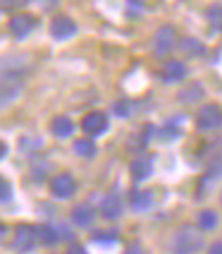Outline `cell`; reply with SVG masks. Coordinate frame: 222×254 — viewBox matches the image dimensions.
<instances>
[{"instance_id":"cell-27","label":"cell","mask_w":222,"mask_h":254,"mask_svg":"<svg viewBox=\"0 0 222 254\" xmlns=\"http://www.w3.org/2000/svg\"><path fill=\"white\" fill-rule=\"evenodd\" d=\"M208 254H222V242H213L208 247Z\"/></svg>"},{"instance_id":"cell-7","label":"cell","mask_w":222,"mask_h":254,"mask_svg":"<svg viewBox=\"0 0 222 254\" xmlns=\"http://www.w3.org/2000/svg\"><path fill=\"white\" fill-rule=\"evenodd\" d=\"M50 34H53V39H57V41L72 39V36L77 34V24H74V19L65 17V14L53 17V22H50Z\"/></svg>"},{"instance_id":"cell-6","label":"cell","mask_w":222,"mask_h":254,"mask_svg":"<svg viewBox=\"0 0 222 254\" xmlns=\"http://www.w3.org/2000/svg\"><path fill=\"white\" fill-rule=\"evenodd\" d=\"M175 39H177V34H175V27H160L155 31V36H153V48H155V53L158 56H167L172 48H175Z\"/></svg>"},{"instance_id":"cell-8","label":"cell","mask_w":222,"mask_h":254,"mask_svg":"<svg viewBox=\"0 0 222 254\" xmlns=\"http://www.w3.org/2000/svg\"><path fill=\"white\" fill-rule=\"evenodd\" d=\"M34 27H36V19L31 17V14H12V19H10V31H12L17 39H27L29 34L34 31Z\"/></svg>"},{"instance_id":"cell-18","label":"cell","mask_w":222,"mask_h":254,"mask_svg":"<svg viewBox=\"0 0 222 254\" xmlns=\"http://www.w3.org/2000/svg\"><path fill=\"white\" fill-rule=\"evenodd\" d=\"M181 51L186 53V56H206V46L198 41V39H191V36H186V39H181Z\"/></svg>"},{"instance_id":"cell-22","label":"cell","mask_w":222,"mask_h":254,"mask_svg":"<svg viewBox=\"0 0 222 254\" xmlns=\"http://www.w3.org/2000/svg\"><path fill=\"white\" fill-rule=\"evenodd\" d=\"M10 197H12V187L0 175V201H10Z\"/></svg>"},{"instance_id":"cell-16","label":"cell","mask_w":222,"mask_h":254,"mask_svg":"<svg viewBox=\"0 0 222 254\" xmlns=\"http://www.w3.org/2000/svg\"><path fill=\"white\" fill-rule=\"evenodd\" d=\"M220 223V218H218V213L213 211V209H203V211L198 213V230H215Z\"/></svg>"},{"instance_id":"cell-9","label":"cell","mask_w":222,"mask_h":254,"mask_svg":"<svg viewBox=\"0 0 222 254\" xmlns=\"http://www.w3.org/2000/svg\"><path fill=\"white\" fill-rule=\"evenodd\" d=\"M100 216L108 218V221H115V218L122 216V199H120L117 192H110L108 197H103V201H100Z\"/></svg>"},{"instance_id":"cell-10","label":"cell","mask_w":222,"mask_h":254,"mask_svg":"<svg viewBox=\"0 0 222 254\" xmlns=\"http://www.w3.org/2000/svg\"><path fill=\"white\" fill-rule=\"evenodd\" d=\"M186 77V65L181 60H167L165 67H163V79L167 84H177Z\"/></svg>"},{"instance_id":"cell-5","label":"cell","mask_w":222,"mask_h":254,"mask_svg":"<svg viewBox=\"0 0 222 254\" xmlns=\"http://www.w3.org/2000/svg\"><path fill=\"white\" fill-rule=\"evenodd\" d=\"M82 129H84V134H89V139H91V137H98V134H103V132L108 129V115L100 113V111H93V113L84 115Z\"/></svg>"},{"instance_id":"cell-11","label":"cell","mask_w":222,"mask_h":254,"mask_svg":"<svg viewBox=\"0 0 222 254\" xmlns=\"http://www.w3.org/2000/svg\"><path fill=\"white\" fill-rule=\"evenodd\" d=\"M129 173H132V178L141 183V180H148L153 173V161L148 156H141V158H134L132 161V166H129Z\"/></svg>"},{"instance_id":"cell-17","label":"cell","mask_w":222,"mask_h":254,"mask_svg":"<svg viewBox=\"0 0 222 254\" xmlns=\"http://www.w3.org/2000/svg\"><path fill=\"white\" fill-rule=\"evenodd\" d=\"M22 91V84H0V108L10 106Z\"/></svg>"},{"instance_id":"cell-33","label":"cell","mask_w":222,"mask_h":254,"mask_svg":"<svg viewBox=\"0 0 222 254\" xmlns=\"http://www.w3.org/2000/svg\"><path fill=\"white\" fill-rule=\"evenodd\" d=\"M220 201H222V194H220Z\"/></svg>"},{"instance_id":"cell-30","label":"cell","mask_w":222,"mask_h":254,"mask_svg":"<svg viewBox=\"0 0 222 254\" xmlns=\"http://www.w3.org/2000/svg\"><path fill=\"white\" fill-rule=\"evenodd\" d=\"M5 154H7V144L0 141V158H5Z\"/></svg>"},{"instance_id":"cell-19","label":"cell","mask_w":222,"mask_h":254,"mask_svg":"<svg viewBox=\"0 0 222 254\" xmlns=\"http://www.w3.org/2000/svg\"><path fill=\"white\" fill-rule=\"evenodd\" d=\"M74 151L82 156V158H93V156L98 154L96 144L89 139V137H86V139H77V141H74Z\"/></svg>"},{"instance_id":"cell-12","label":"cell","mask_w":222,"mask_h":254,"mask_svg":"<svg viewBox=\"0 0 222 254\" xmlns=\"http://www.w3.org/2000/svg\"><path fill=\"white\" fill-rule=\"evenodd\" d=\"M50 132H53L55 137H60V139L72 137V134H74V123H72V118H67V115H57V118H53Z\"/></svg>"},{"instance_id":"cell-21","label":"cell","mask_w":222,"mask_h":254,"mask_svg":"<svg viewBox=\"0 0 222 254\" xmlns=\"http://www.w3.org/2000/svg\"><path fill=\"white\" fill-rule=\"evenodd\" d=\"M203 96V86L201 84H191L189 89H184L179 94V101H184V103H194V101H198Z\"/></svg>"},{"instance_id":"cell-24","label":"cell","mask_w":222,"mask_h":254,"mask_svg":"<svg viewBox=\"0 0 222 254\" xmlns=\"http://www.w3.org/2000/svg\"><path fill=\"white\" fill-rule=\"evenodd\" d=\"M179 137V129L177 127H165L163 129V139H177Z\"/></svg>"},{"instance_id":"cell-3","label":"cell","mask_w":222,"mask_h":254,"mask_svg":"<svg viewBox=\"0 0 222 254\" xmlns=\"http://www.w3.org/2000/svg\"><path fill=\"white\" fill-rule=\"evenodd\" d=\"M196 125H198V129H203V132L218 129V127L222 125V108L218 103H206V106H201L198 113H196Z\"/></svg>"},{"instance_id":"cell-32","label":"cell","mask_w":222,"mask_h":254,"mask_svg":"<svg viewBox=\"0 0 222 254\" xmlns=\"http://www.w3.org/2000/svg\"><path fill=\"white\" fill-rule=\"evenodd\" d=\"M41 5L43 7H50V5H57V0H43Z\"/></svg>"},{"instance_id":"cell-25","label":"cell","mask_w":222,"mask_h":254,"mask_svg":"<svg viewBox=\"0 0 222 254\" xmlns=\"http://www.w3.org/2000/svg\"><path fill=\"white\" fill-rule=\"evenodd\" d=\"M93 240H105V242H115L117 240V233H96Z\"/></svg>"},{"instance_id":"cell-15","label":"cell","mask_w":222,"mask_h":254,"mask_svg":"<svg viewBox=\"0 0 222 254\" xmlns=\"http://www.w3.org/2000/svg\"><path fill=\"white\" fill-rule=\"evenodd\" d=\"M60 233H57L55 226H48V223H43V226H36V240L41 242V245H55L60 242Z\"/></svg>"},{"instance_id":"cell-14","label":"cell","mask_w":222,"mask_h":254,"mask_svg":"<svg viewBox=\"0 0 222 254\" xmlns=\"http://www.w3.org/2000/svg\"><path fill=\"white\" fill-rule=\"evenodd\" d=\"M93 218H96V211H93L89 204H79V206H74V209H72V221H74L77 226H82V228L91 226V223H93Z\"/></svg>"},{"instance_id":"cell-31","label":"cell","mask_w":222,"mask_h":254,"mask_svg":"<svg viewBox=\"0 0 222 254\" xmlns=\"http://www.w3.org/2000/svg\"><path fill=\"white\" fill-rule=\"evenodd\" d=\"M5 233H7V228H5V223H2V221H0V240H2V238H5Z\"/></svg>"},{"instance_id":"cell-4","label":"cell","mask_w":222,"mask_h":254,"mask_svg":"<svg viewBox=\"0 0 222 254\" xmlns=\"http://www.w3.org/2000/svg\"><path fill=\"white\" fill-rule=\"evenodd\" d=\"M50 192L55 199H70L77 192V180L72 178L70 173H57L55 178L50 180Z\"/></svg>"},{"instance_id":"cell-28","label":"cell","mask_w":222,"mask_h":254,"mask_svg":"<svg viewBox=\"0 0 222 254\" xmlns=\"http://www.w3.org/2000/svg\"><path fill=\"white\" fill-rule=\"evenodd\" d=\"M67 254H86V250H84L82 245H72L70 250H67Z\"/></svg>"},{"instance_id":"cell-1","label":"cell","mask_w":222,"mask_h":254,"mask_svg":"<svg viewBox=\"0 0 222 254\" xmlns=\"http://www.w3.org/2000/svg\"><path fill=\"white\" fill-rule=\"evenodd\" d=\"M170 247H172L175 254H196L203 250V235H201V230H196V228L184 226L175 233Z\"/></svg>"},{"instance_id":"cell-20","label":"cell","mask_w":222,"mask_h":254,"mask_svg":"<svg viewBox=\"0 0 222 254\" xmlns=\"http://www.w3.org/2000/svg\"><path fill=\"white\" fill-rule=\"evenodd\" d=\"M206 17H208L210 27L215 31H222V5H210L206 10Z\"/></svg>"},{"instance_id":"cell-29","label":"cell","mask_w":222,"mask_h":254,"mask_svg":"<svg viewBox=\"0 0 222 254\" xmlns=\"http://www.w3.org/2000/svg\"><path fill=\"white\" fill-rule=\"evenodd\" d=\"M127 254H143V250H141L139 245H134V247H129V250H127Z\"/></svg>"},{"instance_id":"cell-13","label":"cell","mask_w":222,"mask_h":254,"mask_svg":"<svg viewBox=\"0 0 222 254\" xmlns=\"http://www.w3.org/2000/svg\"><path fill=\"white\" fill-rule=\"evenodd\" d=\"M129 204H132V209L134 211H148L151 209V204H153V194L148 192V190H134L132 192V199H129Z\"/></svg>"},{"instance_id":"cell-26","label":"cell","mask_w":222,"mask_h":254,"mask_svg":"<svg viewBox=\"0 0 222 254\" xmlns=\"http://www.w3.org/2000/svg\"><path fill=\"white\" fill-rule=\"evenodd\" d=\"M115 111H117V113L122 115V118H129V111H132V106L122 101V103H117V106H115Z\"/></svg>"},{"instance_id":"cell-23","label":"cell","mask_w":222,"mask_h":254,"mask_svg":"<svg viewBox=\"0 0 222 254\" xmlns=\"http://www.w3.org/2000/svg\"><path fill=\"white\" fill-rule=\"evenodd\" d=\"M27 0H0V7L2 10H17V7H22Z\"/></svg>"},{"instance_id":"cell-2","label":"cell","mask_w":222,"mask_h":254,"mask_svg":"<svg viewBox=\"0 0 222 254\" xmlns=\"http://www.w3.org/2000/svg\"><path fill=\"white\" fill-rule=\"evenodd\" d=\"M36 226H29V223H22V226L14 228V238H12V250L17 254H29L34 247H36Z\"/></svg>"}]
</instances>
